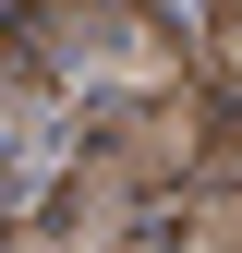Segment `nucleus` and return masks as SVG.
I'll use <instances>...</instances> for the list:
<instances>
[{"label":"nucleus","mask_w":242,"mask_h":253,"mask_svg":"<svg viewBox=\"0 0 242 253\" xmlns=\"http://www.w3.org/2000/svg\"><path fill=\"white\" fill-rule=\"evenodd\" d=\"M206 121H218V97H194V84H158V97L109 109L97 157L133 181V193H158V181H194V169H206Z\"/></svg>","instance_id":"nucleus-1"},{"label":"nucleus","mask_w":242,"mask_h":253,"mask_svg":"<svg viewBox=\"0 0 242 253\" xmlns=\"http://www.w3.org/2000/svg\"><path fill=\"white\" fill-rule=\"evenodd\" d=\"M170 253H242V181H206V193L170 217Z\"/></svg>","instance_id":"nucleus-2"},{"label":"nucleus","mask_w":242,"mask_h":253,"mask_svg":"<svg viewBox=\"0 0 242 253\" xmlns=\"http://www.w3.org/2000/svg\"><path fill=\"white\" fill-rule=\"evenodd\" d=\"M24 12H60V0H24Z\"/></svg>","instance_id":"nucleus-6"},{"label":"nucleus","mask_w":242,"mask_h":253,"mask_svg":"<svg viewBox=\"0 0 242 253\" xmlns=\"http://www.w3.org/2000/svg\"><path fill=\"white\" fill-rule=\"evenodd\" d=\"M206 84L242 97V0H206Z\"/></svg>","instance_id":"nucleus-3"},{"label":"nucleus","mask_w":242,"mask_h":253,"mask_svg":"<svg viewBox=\"0 0 242 253\" xmlns=\"http://www.w3.org/2000/svg\"><path fill=\"white\" fill-rule=\"evenodd\" d=\"M0 253H73V241H60L49 217H24V229H0Z\"/></svg>","instance_id":"nucleus-4"},{"label":"nucleus","mask_w":242,"mask_h":253,"mask_svg":"<svg viewBox=\"0 0 242 253\" xmlns=\"http://www.w3.org/2000/svg\"><path fill=\"white\" fill-rule=\"evenodd\" d=\"M24 73H37V60H24V48H12V24H0V109H12V97H24Z\"/></svg>","instance_id":"nucleus-5"}]
</instances>
